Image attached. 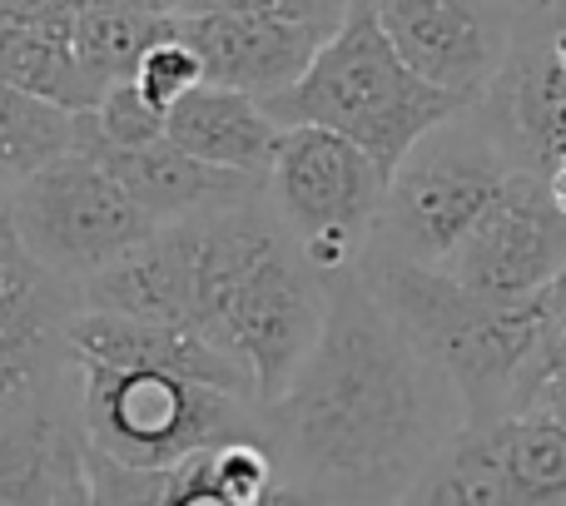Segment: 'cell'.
Instances as JSON below:
<instances>
[{
	"instance_id": "cell-26",
	"label": "cell",
	"mask_w": 566,
	"mask_h": 506,
	"mask_svg": "<svg viewBox=\"0 0 566 506\" xmlns=\"http://www.w3.org/2000/svg\"><path fill=\"white\" fill-rule=\"evenodd\" d=\"M348 0H179V15H269L333 35Z\"/></svg>"
},
{
	"instance_id": "cell-37",
	"label": "cell",
	"mask_w": 566,
	"mask_h": 506,
	"mask_svg": "<svg viewBox=\"0 0 566 506\" xmlns=\"http://www.w3.org/2000/svg\"><path fill=\"white\" fill-rule=\"evenodd\" d=\"M402 506H408V502H402Z\"/></svg>"
},
{
	"instance_id": "cell-2",
	"label": "cell",
	"mask_w": 566,
	"mask_h": 506,
	"mask_svg": "<svg viewBox=\"0 0 566 506\" xmlns=\"http://www.w3.org/2000/svg\"><path fill=\"white\" fill-rule=\"evenodd\" d=\"M333 278H323L269 199L195 219V333L219 348L269 408L313 352L328 323Z\"/></svg>"
},
{
	"instance_id": "cell-19",
	"label": "cell",
	"mask_w": 566,
	"mask_h": 506,
	"mask_svg": "<svg viewBox=\"0 0 566 506\" xmlns=\"http://www.w3.org/2000/svg\"><path fill=\"white\" fill-rule=\"evenodd\" d=\"M522 506H566V422L547 408H517L482 428Z\"/></svg>"
},
{
	"instance_id": "cell-15",
	"label": "cell",
	"mask_w": 566,
	"mask_h": 506,
	"mask_svg": "<svg viewBox=\"0 0 566 506\" xmlns=\"http://www.w3.org/2000/svg\"><path fill=\"white\" fill-rule=\"evenodd\" d=\"M80 313H109L129 323L195 333V219L165 224L115 263L75 283Z\"/></svg>"
},
{
	"instance_id": "cell-20",
	"label": "cell",
	"mask_w": 566,
	"mask_h": 506,
	"mask_svg": "<svg viewBox=\"0 0 566 506\" xmlns=\"http://www.w3.org/2000/svg\"><path fill=\"white\" fill-rule=\"evenodd\" d=\"M0 85L50 99V105L70 109V115H90L99 105V89L90 85V75L75 60L70 30L0 20Z\"/></svg>"
},
{
	"instance_id": "cell-9",
	"label": "cell",
	"mask_w": 566,
	"mask_h": 506,
	"mask_svg": "<svg viewBox=\"0 0 566 506\" xmlns=\"http://www.w3.org/2000/svg\"><path fill=\"white\" fill-rule=\"evenodd\" d=\"M388 45L422 85L478 109L512 50V0H373Z\"/></svg>"
},
{
	"instance_id": "cell-30",
	"label": "cell",
	"mask_w": 566,
	"mask_h": 506,
	"mask_svg": "<svg viewBox=\"0 0 566 506\" xmlns=\"http://www.w3.org/2000/svg\"><path fill=\"white\" fill-rule=\"evenodd\" d=\"M264 506H333L328 497H318L313 487H303V482H289V477H279V487L269 492V502Z\"/></svg>"
},
{
	"instance_id": "cell-11",
	"label": "cell",
	"mask_w": 566,
	"mask_h": 506,
	"mask_svg": "<svg viewBox=\"0 0 566 506\" xmlns=\"http://www.w3.org/2000/svg\"><path fill=\"white\" fill-rule=\"evenodd\" d=\"M566 268V214L537 175H512L502 199L442 263L448 278L482 298H537Z\"/></svg>"
},
{
	"instance_id": "cell-5",
	"label": "cell",
	"mask_w": 566,
	"mask_h": 506,
	"mask_svg": "<svg viewBox=\"0 0 566 506\" xmlns=\"http://www.w3.org/2000/svg\"><path fill=\"white\" fill-rule=\"evenodd\" d=\"M80 438L129 472H175L179 462L239 438H264L259 402L149 368H75Z\"/></svg>"
},
{
	"instance_id": "cell-4",
	"label": "cell",
	"mask_w": 566,
	"mask_h": 506,
	"mask_svg": "<svg viewBox=\"0 0 566 506\" xmlns=\"http://www.w3.org/2000/svg\"><path fill=\"white\" fill-rule=\"evenodd\" d=\"M259 105L269 109L279 129L313 125L348 139L353 149H363L378 165L382 179H392V169L438 125L472 109L458 95L422 85L402 65L398 50L382 35L378 15H373V0H348L338 30L318 45L313 65L289 89L259 99Z\"/></svg>"
},
{
	"instance_id": "cell-35",
	"label": "cell",
	"mask_w": 566,
	"mask_h": 506,
	"mask_svg": "<svg viewBox=\"0 0 566 506\" xmlns=\"http://www.w3.org/2000/svg\"><path fill=\"white\" fill-rule=\"evenodd\" d=\"M512 6H517V10H522V6H537V0H512Z\"/></svg>"
},
{
	"instance_id": "cell-17",
	"label": "cell",
	"mask_w": 566,
	"mask_h": 506,
	"mask_svg": "<svg viewBox=\"0 0 566 506\" xmlns=\"http://www.w3.org/2000/svg\"><path fill=\"white\" fill-rule=\"evenodd\" d=\"M80 457V418H70L40 382L0 402V506H50Z\"/></svg>"
},
{
	"instance_id": "cell-14",
	"label": "cell",
	"mask_w": 566,
	"mask_h": 506,
	"mask_svg": "<svg viewBox=\"0 0 566 506\" xmlns=\"http://www.w3.org/2000/svg\"><path fill=\"white\" fill-rule=\"evenodd\" d=\"M175 35L199 55L205 85L269 99L313 65L328 35L269 15H175Z\"/></svg>"
},
{
	"instance_id": "cell-10",
	"label": "cell",
	"mask_w": 566,
	"mask_h": 506,
	"mask_svg": "<svg viewBox=\"0 0 566 506\" xmlns=\"http://www.w3.org/2000/svg\"><path fill=\"white\" fill-rule=\"evenodd\" d=\"M562 20L566 0H537L517 10L507 65L478 105V119L512 159V169L537 179L566 165V70L557 60Z\"/></svg>"
},
{
	"instance_id": "cell-36",
	"label": "cell",
	"mask_w": 566,
	"mask_h": 506,
	"mask_svg": "<svg viewBox=\"0 0 566 506\" xmlns=\"http://www.w3.org/2000/svg\"><path fill=\"white\" fill-rule=\"evenodd\" d=\"M0 214H6V189H0Z\"/></svg>"
},
{
	"instance_id": "cell-29",
	"label": "cell",
	"mask_w": 566,
	"mask_h": 506,
	"mask_svg": "<svg viewBox=\"0 0 566 506\" xmlns=\"http://www.w3.org/2000/svg\"><path fill=\"white\" fill-rule=\"evenodd\" d=\"M527 408H547L552 418L566 422V358H557L552 368L537 372V382H532V392H527Z\"/></svg>"
},
{
	"instance_id": "cell-7",
	"label": "cell",
	"mask_w": 566,
	"mask_h": 506,
	"mask_svg": "<svg viewBox=\"0 0 566 506\" xmlns=\"http://www.w3.org/2000/svg\"><path fill=\"white\" fill-rule=\"evenodd\" d=\"M382 194L388 179L378 175V165L348 139L313 125L283 129L264 179L269 209L323 278L353 273L363 263V253L378 239Z\"/></svg>"
},
{
	"instance_id": "cell-25",
	"label": "cell",
	"mask_w": 566,
	"mask_h": 506,
	"mask_svg": "<svg viewBox=\"0 0 566 506\" xmlns=\"http://www.w3.org/2000/svg\"><path fill=\"white\" fill-rule=\"evenodd\" d=\"M90 135L109 149H139V145L165 139V115H159L129 80H119V85H109L105 95H99V105L90 109Z\"/></svg>"
},
{
	"instance_id": "cell-23",
	"label": "cell",
	"mask_w": 566,
	"mask_h": 506,
	"mask_svg": "<svg viewBox=\"0 0 566 506\" xmlns=\"http://www.w3.org/2000/svg\"><path fill=\"white\" fill-rule=\"evenodd\" d=\"M408 506H522V502L507 487V477H502L497 457H492L488 432L462 428L438 452V462L422 472Z\"/></svg>"
},
{
	"instance_id": "cell-12",
	"label": "cell",
	"mask_w": 566,
	"mask_h": 506,
	"mask_svg": "<svg viewBox=\"0 0 566 506\" xmlns=\"http://www.w3.org/2000/svg\"><path fill=\"white\" fill-rule=\"evenodd\" d=\"M80 155L95 159L155 229L189 224V219H209V214L249 204V199H264V179L199 165V159H189L185 149H175L169 139H155V145H139V149L99 145V139L90 135V115H85V125H80Z\"/></svg>"
},
{
	"instance_id": "cell-31",
	"label": "cell",
	"mask_w": 566,
	"mask_h": 506,
	"mask_svg": "<svg viewBox=\"0 0 566 506\" xmlns=\"http://www.w3.org/2000/svg\"><path fill=\"white\" fill-rule=\"evenodd\" d=\"M50 506H90V482H85V457H80V467H70V477L60 482L55 502Z\"/></svg>"
},
{
	"instance_id": "cell-1",
	"label": "cell",
	"mask_w": 566,
	"mask_h": 506,
	"mask_svg": "<svg viewBox=\"0 0 566 506\" xmlns=\"http://www.w3.org/2000/svg\"><path fill=\"white\" fill-rule=\"evenodd\" d=\"M259 418L279 477L333 506H402L462 432V402L353 268L333 278L318 342Z\"/></svg>"
},
{
	"instance_id": "cell-16",
	"label": "cell",
	"mask_w": 566,
	"mask_h": 506,
	"mask_svg": "<svg viewBox=\"0 0 566 506\" xmlns=\"http://www.w3.org/2000/svg\"><path fill=\"white\" fill-rule=\"evenodd\" d=\"M65 362L70 368H149V372H175V378L205 382V388L234 392V398L254 402L249 378L209 348L199 333L155 328V323H129L109 318V313H75L65 323Z\"/></svg>"
},
{
	"instance_id": "cell-8",
	"label": "cell",
	"mask_w": 566,
	"mask_h": 506,
	"mask_svg": "<svg viewBox=\"0 0 566 506\" xmlns=\"http://www.w3.org/2000/svg\"><path fill=\"white\" fill-rule=\"evenodd\" d=\"M6 224L40 268L65 283H85L155 234L125 189L80 149L6 189Z\"/></svg>"
},
{
	"instance_id": "cell-18",
	"label": "cell",
	"mask_w": 566,
	"mask_h": 506,
	"mask_svg": "<svg viewBox=\"0 0 566 506\" xmlns=\"http://www.w3.org/2000/svg\"><path fill=\"white\" fill-rule=\"evenodd\" d=\"M165 139L175 149H185L189 159H199V165L269 179L283 129L269 119V109L254 95L199 85L195 95H185L165 115Z\"/></svg>"
},
{
	"instance_id": "cell-24",
	"label": "cell",
	"mask_w": 566,
	"mask_h": 506,
	"mask_svg": "<svg viewBox=\"0 0 566 506\" xmlns=\"http://www.w3.org/2000/svg\"><path fill=\"white\" fill-rule=\"evenodd\" d=\"M129 85H135L139 95H145L149 105L159 109V115H169V109H175L179 99L195 95V89L205 85L199 55L175 35V20H169V35H159L155 45H149L145 55H139L135 75H129Z\"/></svg>"
},
{
	"instance_id": "cell-6",
	"label": "cell",
	"mask_w": 566,
	"mask_h": 506,
	"mask_svg": "<svg viewBox=\"0 0 566 506\" xmlns=\"http://www.w3.org/2000/svg\"><path fill=\"white\" fill-rule=\"evenodd\" d=\"M517 175L478 109L438 125L388 179L373 249L442 268Z\"/></svg>"
},
{
	"instance_id": "cell-32",
	"label": "cell",
	"mask_w": 566,
	"mask_h": 506,
	"mask_svg": "<svg viewBox=\"0 0 566 506\" xmlns=\"http://www.w3.org/2000/svg\"><path fill=\"white\" fill-rule=\"evenodd\" d=\"M99 6H129V10H149V15H179V0H99Z\"/></svg>"
},
{
	"instance_id": "cell-13",
	"label": "cell",
	"mask_w": 566,
	"mask_h": 506,
	"mask_svg": "<svg viewBox=\"0 0 566 506\" xmlns=\"http://www.w3.org/2000/svg\"><path fill=\"white\" fill-rule=\"evenodd\" d=\"M75 313V283L40 268L0 214V402L65 362V323Z\"/></svg>"
},
{
	"instance_id": "cell-22",
	"label": "cell",
	"mask_w": 566,
	"mask_h": 506,
	"mask_svg": "<svg viewBox=\"0 0 566 506\" xmlns=\"http://www.w3.org/2000/svg\"><path fill=\"white\" fill-rule=\"evenodd\" d=\"M80 125H85V115H70V109L50 105V99L0 85V169L10 175V185L75 155Z\"/></svg>"
},
{
	"instance_id": "cell-33",
	"label": "cell",
	"mask_w": 566,
	"mask_h": 506,
	"mask_svg": "<svg viewBox=\"0 0 566 506\" xmlns=\"http://www.w3.org/2000/svg\"><path fill=\"white\" fill-rule=\"evenodd\" d=\"M557 60H562V70H566V20H562V30H557Z\"/></svg>"
},
{
	"instance_id": "cell-28",
	"label": "cell",
	"mask_w": 566,
	"mask_h": 506,
	"mask_svg": "<svg viewBox=\"0 0 566 506\" xmlns=\"http://www.w3.org/2000/svg\"><path fill=\"white\" fill-rule=\"evenodd\" d=\"M85 0H0V20L10 25H45V30H70Z\"/></svg>"
},
{
	"instance_id": "cell-3",
	"label": "cell",
	"mask_w": 566,
	"mask_h": 506,
	"mask_svg": "<svg viewBox=\"0 0 566 506\" xmlns=\"http://www.w3.org/2000/svg\"><path fill=\"white\" fill-rule=\"evenodd\" d=\"M358 278L398 333L448 378L462 402V428H492L527 402L542 338L537 298H482L442 268L368 249Z\"/></svg>"
},
{
	"instance_id": "cell-27",
	"label": "cell",
	"mask_w": 566,
	"mask_h": 506,
	"mask_svg": "<svg viewBox=\"0 0 566 506\" xmlns=\"http://www.w3.org/2000/svg\"><path fill=\"white\" fill-rule=\"evenodd\" d=\"M159 506H234V502L214 487V477L205 467V452H199V457L179 462L175 472H165V497H159Z\"/></svg>"
},
{
	"instance_id": "cell-21",
	"label": "cell",
	"mask_w": 566,
	"mask_h": 506,
	"mask_svg": "<svg viewBox=\"0 0 566 506\" xmlns=\"http://www.w3.org/2000/svg\"><path fill=\"white\" fill-rule=\"evenodd\" d=\"M169 20L175 15H149V10L85 0L80 15L70 20V45H75V60L90 75V85L105 95L109 85L135 75L139 55H145L159 35H169Z\"/></svg>"
},
{
	"instance_id": "cell-34",
	"label": "cell",
	"mask_w": 566,
	"mask_h": 506,
	"mask_svg": "<svg viewBox=\"0 0 566 506\" xmlns=\"http://www.w3.org/2000/svg\"><path fill=\"white\" fill-rule=\"evenodd\" d=\"M0 189H10V175H6V169H0Z\"/></svg>"
}]
</instances>
